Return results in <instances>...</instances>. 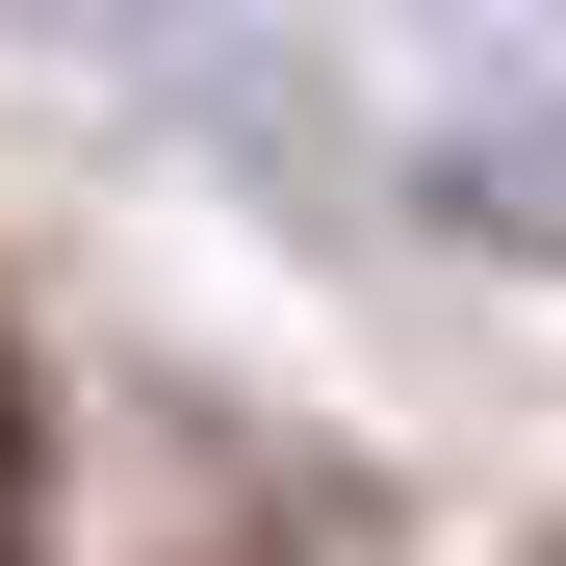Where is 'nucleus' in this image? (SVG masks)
Returning a JSON list of instances; mask_svg holds the SVG:
<instances>
[{
  "mask_svg": "<svg viewBox=\"0 0 566 566\" xmlns=\"http://www.w3.org/2000/svg\"><path fill=\"white\" fill-rule=\"evenodd\" d=\"M27 490H52V438H27V335H0V566H27Z\"/></svg>",
  "mask_w": 566,
  "mask_h": 566,
  "instance_id": "f257e3e1",
  "label": "nucleus"
},
{
  "mask_svg": "<svg viewBox=\"0 0 566 566\" xmlns=\"http://www.w3.org/2000/svg\"><path fill=\"white\" fill-rule=\"evenodd\" d=\"M180 566H283V541H180Z\"/></svg>",
  "mask_w": 566,
  "mask_h": 566,
  "instance_id": "f03ea898",
  "label": "nucleus"
}]
</instances>
